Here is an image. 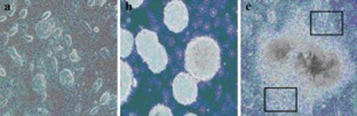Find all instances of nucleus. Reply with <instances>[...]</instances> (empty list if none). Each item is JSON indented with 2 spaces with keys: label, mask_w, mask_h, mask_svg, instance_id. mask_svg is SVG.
I'll list each match as a JSON object with an SVG mask.
<instances>
[{
  "label": "nucleus",
  "mask_w": 357,
  "mask_h": 116,
  "mask_svg": "<svg viewBox=\"0 0 357 116\" xmlns=\"http://www.w3.org/2000/svg\"><path fill=\"white\" fill-rule=\"evenodd\" d=\"M297 110V87H266L265 112L296 113Z\"/></svg>",
  "instance_id": "nucleus-1"
},
{
  "label": "nucleus",
  "mask_w": 357,
  "mask_h": 116,
  "mask_svg": "<svg viewBox=\"0 0 357 116\" xmlns=\"http://www.w3.org/2000/svg\"><path fill=\"white\" fill-rule=\"evenodd\" d=\"M310 35L342 36L344 35V12H319L310 13Z\"/></svg>",
  "instance_id": "nucleus-2"
}]
</instances>
